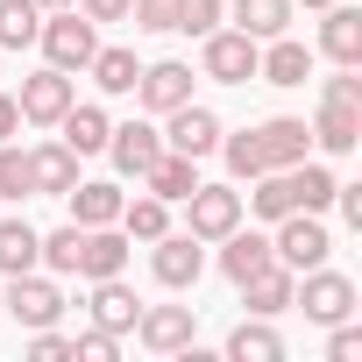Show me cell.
Returning <instances> with one entry per match:
<instances>
[{
	"mask_svg": "<svg viewBox=\"0 0 362 362\" xmlns=\"http://www.w3.org/2000/svg\"><path fill=\"white\" fill-rule=\"evenodd\" d=\"M36 50H43V64H57V71H86L93 50H100V22H86L78 8H50L43 29H36Z\"/></svg>",
	"mask_w": 362,
	"mask_h": 362,
	"instance_id": "cell-1",
	"label": "cell"
},
{
	"mask_svg": "<svg viewBox=\"0 0 362 362\" xmlns=\"http://www.w3.org/2000/svg\"><path fill=\"white\" fill-rule=\"evenodd\" d=\"M0 320H22L29 334H36V327H57V320H64V291H57V277H43V270L8 277V291H0Z\"/></svg>",
	"mask_w": 362,
	"mask_h": 362,
	"instance_id": "cell-2",
	"label": "cell"
},
{
	"mask_svg": "<svg viewBox=\"0 0 362 362\" xmlns=\"http://www.w3.org/2000/svg\"><path fill=\"white\" fill-rule=\"evenodd\" d=\"M291 305H305V320L313 327H334V320H355V277H341V270H298V291H291Z\"/></svg>",
	"mask_w": 362,
	"mask_h": 362,
	"instance_id": "cell-3",
	"label": "cell"
},
{
	"mask_svg": "<svg viewBox=\"0 0 362 362\" xmlns=\"http://www.w3.org/2000/svg\"><path fill=\"white\" fill-rule=\"evenodd\" d=\"M149 277H156L163 291H192V284L206 277V242H199V235H177V228L156 235V242H149Z\"/></svg>",
	"mask_w": 362,
	"mask_h": 362,
	"instance_id": "cell-4",
	"label": "cell"
},
{
	"mask_svg": "<svg viewBox=\"0 0 362 362\" xmlns=\"http://www.w3.org/2000/svg\"><path fill=\"white\" fill-rule=\"evenodd\" d=\"M270 249H277V263H284V270H320V263L334 256V235H327V221H320V214H284V221H277V235H270Z\"/></svg>",
	"mask_w": 362,
	"mask_h": 362,
	"instance_id": "cell-5",
	"label": "cell"
},
{
	"mask_svg": "<svg viewBox=\"0 0 362 362\" xmlns=\"http://www.w3.org/2000/svg\"><path fill=\"white\" fill-rule=\"evenodd\" d=\"M206 50H199V71L214 78V86H249L256 78V36H242V29H214V36H199Z\"/></svg>",
	"mask_w": 362,
	"mask_h": 362,
	"instance_id": "cell-6",
	"label": "cell"
},
{
	"mask_svg": "<svg viewBox=\"0 0 362 362\" xmlns=\"http://www.w3.org/2000/svg\"><path fill=\"white\" fill-rule=\"evenodd\" d=\"M71 100H78V86H71V71H57V64L29 71V78H22V93H15V107H22V121H29V128H57Z\"/></svg>",
	"mask_w": 362,
	"mask_h": 362,
	"instance_id": "cell-7",
	"label": "cell"
},
{
	"mask_svg": "<svg viewBox=\"0 0 362 362\" xmlns=\"http://www.w3.org/2000/svg\"><path fill=\"white\" fill-rule=\"evenodd\" d=\"M228 228H242V192L235 185H192L185 192V235H199L214 249Z\"/></svg>",
	"mask_w": 362,
	"mask_h": 362,
	"instance_id": "cell-8",
	"label": "cell"
},
{
	"mask_svg": "<svg viewBox=\"0 0 362 362\" xmlns=\"http://www.w3.org/2000/svg\"><path fill=\"white\" fill-rule=\"evenodd\" d=\"M199 334V305H142L135 313V341L156 355H185Z\"/></svg>",
	"mask_w": 362,
	"mask_h": 362,
	"instance_id": "cell-9",
	"label": "cell"
},
{
	"mask_svg": "<svg viewBox=\"0 0 362 362\" xmlns=\"http://www.w3.org/2000/svg\"><path fill=\"white\" fill-rule=\"evenodd\" d=\"M163 121H170V128H163V149H177V156H214V149H221V114L199 107V100L170 107Z\"/></svg>",
	"mask_w": 362,
	"mask_h": 362,
	"instance_id": "cell-10",
	"label": "cell"
},
{
	"mask_svg": "<svg viewBox=\"0 0 362 362\" xmlns=\"http://www.w3.org/2000/svg\"><path fill=\"white\" fill-rule=\"evenodd\" d=\"M135 100H142V114H170V107H185V100H192V64H177V57L142 64Z\"/></svg>",
	"mask_w": 362,
	"mask_h": 362,
	"instance_id": "cell-11",
	"label": "cell"
},
{
	"mask_svg": "<svg viewBox=\"0 0 362 362\" xmlns=\"http://www.w3.org/2000/svg\"><path fill=\"white\" fill-rule=\"evenodd\" d=\"M100 156H114V170L142 185V170L163 156V135H156L149 121H121V128H107V149H100Z\"/></svg>",
	"mask_w": 362,
	"mask_h": 362,
	"instance_id": "cell-12",
	"label": "cell"
},
{
	"mask_svg": "<svg viewBox=\"0 0 362 362\" xmlns=\"http://www.w3.org/2000/svg\"><path fill=\"white\" fill-rule=\"evenodd\" d=\"M214 249H221L214 263H221V277H228V284H249L256 270H270V263H277L270 235H256V228H228V235H221Z\"/></svg>",
	"mask_w": 362,
	"mask_h": 362,
	"instance_id": "cell-13",
	"label": "cell"
},
{
	"mask_svg": "<svg viewBox=\"0 0 362 362\" xmlns=\"http://www.w3.org/2000/svg\"><path fill=\"white\" fill-rule=\"evenodd\" d=\"M256 78H263V86H305V78H313V50L284 29V36H270V43L256 50Z\"/></svg>",
	"mask_w": 362,
	"mask_h": 362,
	"instance_id": "cell-14",
	"label": "cell"
},
{
	"mask_svg": "<svg viewBox=\"0 0 362 362\" xmlns=\"http://www.w3.org/2000/svg\"><path fill=\"white\" fill-rule=\"evenodd\" d=\"M128 249H135V242L121 235V221H114V228H86V235H78V277H86V284H93V277H121V270H128Z\"/></svg>",
	"mask_w": 362,
	"mask_h": 362,
	"instance_id": "cell-15",
	"label": "cell"
},
{
	"mask_svg": "<svg viewBox=\"0 0 362 362\" xmlns=\"http://www.w3.org/2000/svg\"><path fill=\"white\" fill-rule=\"evenodd\" d=\"M249 214H263V221H284V214H305V185H298V163H284V170H263V177H249Z\"/></svg>",
	"mask_w": 362,
	"mask_h": 362,
	"instance_id": "cell-16",
	"label": "cell"
},
{
	"mask_svg": "<svg viewBox=\"0 0 362 362\" xmlns=\"http://www.w3.org/2000/svg\"><path fill=\"white\" fill-rule=\"evenodd\" d=\"M86 313H93V327H100V334H135V313H142V298H135L121 277H93V298H86Z\"/></svg>",
	"mask_w": 362,
	"mask_h": 362,
	"instance_id": "cell-17",
	"label": "cell"
},
{
	"mask_svg": "<svg viewBox=\"0 0 362 362\" xmlns=\"http://www.w3.org/2000/svg\"><path fill=\"white\" fill-rule=\"evenodd\" d=\"M64 199H71V221H78V228H114L128 192L114 185V177H78V185H71Z\"/></svg>",
	"mask_w": 362,
	"mask_h": 362,
	"instance_id": "cell-18",
	"label": "cell"
},
{
	"mask_svg": "<svg viewBox=\"0 0 362 362\" xmlns=\"http://www.w3.org/2000/svg\"><path fill=\"white\" fill-rule=\"evenodd\" d=\"M256 142H263V163H270V170H284V163H305V156H313V128H305L298 114L263 121V128H256Z\"/></svg>",
	"mask_w": 362,
	"mask_h": 362,
	"instance_id": "cell-19",
	"label": "cell"
},
{
	"mask_svg": "<svg viewBox=\"0 0 362 362\" xmlns=\"http://www.w3.org/2000/svg\"><path fill=\"white\" fill-rule=\"evenodd\" d=\"M242 291V305L256 313V320H277V313H291V291H298V270H284V263H270V270H256L249 284H235Z\"/></svg>",
	"mask_w": 362,
	"mask_h": 362,
	"instance_id": "cell-20",
	"label": "cell"
},
{
	"mask_svg": "<svg viewBox=\"0 0 362 362\" xmlns=\"http://www.w3.org/2000/svg\"><path fill=\"white\" fill-rule=\"evenodd\" d=\"M192 185H199V156H177V149H163V156L142 170V192H156L163 206H185Z\"/></svg>",
	"mask_w": 362,
	"mask_h": 362,
	"instance_id": "cell-21",
	"label": "cell"
},
{
	"mask_svg": "<svg viewBox=\"0 0 362 362\" xmlns=\"http://www.w3.org/2000/svg\"><path fill=\"white\" fill-rule=\"evenodd\" d=\"M327 22H320V57H334V64H362V8H320Z\"/></svg>",
	"mask_w": 362,
	"mask_h": 362,
	"instance_id": "cell-22",
	"label": "cell"
},
{
	"mask_svg": "<svg viewBox=\"0 0 362 362\" xmlns=\"http://www.w3.org/2000/svg\"><path fill=\"white\" fill-rule=\"evenodd\" d=\"M355 142H362V107L320 100V121H313V149H327V156H348Z\"/></svg>",
	"mask_w": 362,
	"mask_h": 362,
	"instance_id": "cell-23",
	"label": "cell"
},
{
	"mask_svg": "<svg viewBox=\"0 0 362 362\" xmlns=\"http://www.w3.org/2000/svg\"><path fill=\"white\" fill-rule=\"evenodd\" d=\"M29 177H36V192L64 199V192L78 185V149H64V142H43V149H29Z\"/></svg>",
	"mask_w": 362,
	"mask_h": 362,
	"instance_id": "cell-24",
	"label": "cell"
},
{
	"mask_svg": "<svg viewBox=\"0 0 362 362\" xmlns=\"http://www.w3.org/2000/svg\"><path fill=\"white\" fill-rule=\"evenodd\" d=\"M107 128H114V121H107V107H78V100H71V107H64V121H57V142H64V149H78V156H100V149H107Z\"/></svg>",
	"mask_w": 362,
	"mask_h": 362,
	"instance_id": "cell-25",
	"label": "cell"
},
{
	"mask_svg": "<svg viewBox=\"0 0 362 362\" xmlns=\"http://www.w3.org/2000/svg\"><path fill=\"white\" fill-rule=\"evenodd\" d=\"M228 22H235L242 36L270 43V36H284V29H291V0H228Z\"/></svg>",
	"mask_w": 362,
	"mask_h": 362,
	"instance_id": "cell-26",
	"label": "cell"
},
{
	"mask_svg": "<svg viewBox=\"0 0 362 362\" xmlns=\"http://www.w3.org/2000/svg\"><path fill=\"white\" fill-rule=\"evenodd\" d=\"M22 270H43V235L29 221H0V277H22Z\"/></svg>",
	"mask_w": 362,
	"mask_h": 362,
	"instance_id": "cell-27",
	"label": "cell"
},
{
	"mask_svg": "<svg viewBox=\"0 0 362 362\" xmlns=\"http://www.w3.org/2000/svg\"><path fill=\"white\" fill-rule=\"evenodd\" d=\"M86 71H93V86H100V93H114V100H128V93H135V78H142L135 50H121V43H100Z\"/></svg>",
	"mask_w": 362,
	"mask_h": 362,
	"instance_id": "cell-28",
	"label": "cell"
},
{
	"mask_svg": "<svg viewBox=\"0 0 362 362\" xmlns=\"http://www.w3.org/2000/svg\"><path fill=\"white\" fill-rule=\"evenodd\" d=\"M277 355H284V341H277V327L256 320V313L228 334V362H277Z\"/></svg>",
	"mask_w": 362,
	"mask_h": 362,
	"instance_id": "cell-29",
	"label": "cell"
},
{
	"mask_svg": "<svg viewBox=\"0 0 362 362\" xmlns=\"http://www.w3.org/2000/svg\"><path fill=\"white\" fill-rule=\"evenodd\" d=\"M121 235H128V242H156V235H170V206H163L156 192L121 199Z\"/></svg>",
	"mask_w": 362,
	"mask_h": 362,
	"instance_id": "cell-30",
	"label": "cell"
},
{
	"mask_svg": "<svg viewBox=\"0 0 362 362\" xmlns=\"http://www.w3.org/2000/svg\"><path fill=\"white\" fill-rule=\"evenodd\" d=\"M36 29H43V8H36V0H0V57H8V50H29Z\"/></svg>",
	"mask_w": 362,
	"mask_h": 362,
	"instance_id": "cell-31",
	"label": "cell"
},
{
	"mask_svg": "<svg viewBox=\"0 0 362 362\" xmlns=\"http://www.w3.org/2000/svg\"><path fill=\"white\" fill-rule=\"evenodd\" d=\"M221 156H228V177H235V185H249V177H263V170H270V163H263L256 128H242V135H228V128H221Z\"/></svg>",
	"mask_w": 362,
	"mask_h": 362,
	"instance_id": "cell-32",
	"label": "cell"
},
{
	"mask_svg": "<svg viewBox=\"0 0 362 362\" xmlns=\"http://www.w3.org/2000/svg\"><path fill=\"white\" fill-rule=\"evenodd\" d=\"M0 199H36V177H29V149H15V142H0Z\"/></svg>",
	"mask_w": 362,
	"mask_h": 362,
	"instance_id": "cell-33",
	"label": "cell"
},
{
	"mask_svg": "<svg viewBox=\"0 0 362 362\" xmlns=\"http://www.w3.org/2000/svg\"><path fill=\"white\" fill-rule=\"evenodd\" d=\"M78 235H86L78 221H71V228H50V235H43V270H50V277H78Z\"/></svg>",
	"mask_w": 362,
	"mask_h": 362,
	"instance_id": "cell-34",
	"label": "cell"
},
{
	"mask_svg": "<svg viewBox=\"0 0 362 362\" xmlns=\"http://www.w3.org/2000/svg\"><path fill=\"white\" fill-rule=\"evenodd\" d=\"M228 22V0H177V36H214Z\"/></svg>",
	"mask_w": 362,
	"mask_h": 362,
	"instance_id": "cell-35",
	"label": "cell"
},
{
	"mask_svg": "<svg viewBox=\"0 0 362 362\" xmlns=\"http://www.w3.org/2000/svg\"><path fill=\"white\" fill-rule=\"evenodd\" d=\"M298 185H305V214H327V206H334V185H341V177H334L327 163H313V156H305V163H298Z\"/></svg>",
	"mask_w": 362,
	"mask_h": 362,
	"instance_id": "cell-36",
	"label": "cell"
},
{
	"mask_svg": "<svg viewBox=\"0 0 362 362\" xmlns=\"http://www.w3.org/2000/svg\"><path fill=\"white\" fill-rule=\"evenodd\" d=\"M128 22L149 29V36H163V29H177V0H128Z\"/></svg>",
	"mask_w": 362,
	"mask_h": 362,
	"instance_id": "cell-37",
	"label": "cell"
},
{
	"mask_svg": "<svg viewBox=\"0 0 362 362\" xmlns=\"http://www.w3.org/2000/svg\"><path fill=\"white\" fill-rule=\"evenodd\" d=\"M327 362H362V327L355 320H334L327 327Z\"/></svg>",
	"mask_w": 362,
	"mask_h": 362,
	"instance_id": "cell-38",
	"label": "cell"
},
{
	"mask_svg": "<svg viewBox=\"0 0 362 362\" xmlns=\"http://www.w3.org/2000/svg\"><path fill=\"white\" fill-rule=\"evenodd\" d=\"M320 100H341V107H362V78H355V64H341L334 78H320Z\"/></svg>",
	"mask_w": 362,
	"mask_h": 362,
	"instance_id": "cell-39",
	"label": "cell"
},
{
	"mask_svg": "<svg viewBox=\"0 0 362 362\" xmlns=\"http://www.w3.org/2000/svg\"><path fill=\"white\" fill-rule=\"evenodd\" d=\"M71 355H78V362H114V355H121V334H100V327H93V334L71 341Z\"/></svg>",
	"mask_w": 362,
	"mask_h": 362,
	"instance_id": "cell-40",
	"label": "cell"
},
{
	"mask_svg": "<svg viewBox=\"0 0 362 362\" xmlns=\"http://www.w3.org/2000/svg\"><path fill=\"white\" fill-rule=\"evenodd\" d=\"M29 355H36V362H64V355H71V341H64L57 327H36V341H29Z\"/></svg>",
	"mask_w": 362,
	"mask_h": 362,
	"instance_id": "cell-41",
	"label": "cell"
},
{
	"mask_svg": "<svg viewBox=\"0 0 362 362\" xmlns=\"http://www.w3.org/2000/svg\"><path fill=\"white\" fill-rule=\"evenodd\" d=\"M86 22H128V0H78Z\"/></svg>",
	"mask_w": 362,
	"mask_h": 362,
	"instance_id": "cell-42",
	"label": "cell"
},
{
	"mask_svg": "<svg viewBox=\"0 0 362 362\" xmlns=\"http://www.w3.org/2000/svg\"><path fill=\"white\" fill-rule=\"evenodd\" d=\"M334 206H341L348 228H362V185H334Z\"/></svg>",
	"mask_w": 362,
	"mask_h": 362,
	"instance_id": "cell-43",
	"label": "cell"
},
{
	"mask_svg": "<svg viewBox=\"0 0 362 362\" xmlns=\"http://www.w3.org/2000/svg\"><path fill=\"white\" fill-rule=\"evenodd\" d=\"M15 128H22V107H15V93H0V142H15Z\"/></svg>",
	"mask_w": 362,
	"mask_h": 362,
	"instance_id": "cell-44",
	"label": "cell"
},
{
	"mask_svg": "<svg viewBox=\"0 0 362 362\" xmlns=\"http://www.w3.org/2000/svg\"><path fill=\"white\" fill-rule=\"evenodd\" d=\"M36 8H43V15H50V8H78V0H36Z\"/></svg>",
	"mask_w": 362,
	"mask_h": 362,
	"instance_id": "cell-45",
	"label": "cell"
},
{
	"mask_svg": "<svg viewBox=\"0 0 362 362\" xmlns=\"http://www.w3.org/2000/svg\"><path fill=\"white\" fill-rule=\"evenodd\" d=\"M291 8H334V0H291Z\"/></svg>",
	"mask_w": 362,
	"mask_h": 362,
	"instance_id": "cell-46",
	"label": "cell"
}]
</instances>
